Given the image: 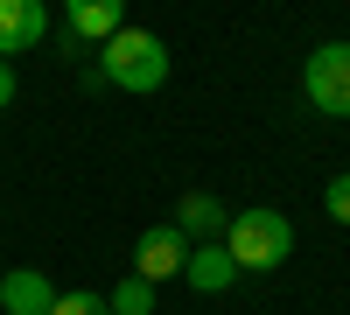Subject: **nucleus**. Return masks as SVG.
I'll return each mask as SVG.
<instances>
[{"instance_id": "nucleus-1", "label": "nucleus", "mask_w": 350, "mask_h": 315, "mask_svg": "<svg viewBox=\"0 0 350 315\" xmlns=\"http://www.w3.org/2000/svg\"><path fill=\"white\" fill-rule=\"evenodd\" d=\"M224 252L239 260V273H267V266H280L287 252H295V224H287L280 210H239L224 224Z\"/></svg>"}, {"instance_id": "nucleus-2", "label": "nucleus", "mask_w": 350, "mask_h": 315, "mask_svg": "<svg viewBox=\"0 0 350 315\" xmlns=\"http://www.w3.org/2000/svg\"><path fill=\"white\" fill-rule=\"evenodd\" d=\"M105 77L120 84V92H161L168 84V49L161 36H148V28H120V36H105Z\"/></svg>"}, {"instance_id": "nucleus-3", "label": "nucleus", "mask_w": 350, "mask_h": 315, "mask_svg": "<svg viewBox=\"0 0 350 315\" xmlns=\"http://www.w3.org/2000/svg\"><path fill=\"white\" fill-rule=\"evenodd\" d=\"M301 92L315 112H329V120H350V42H323L301 64Z\"/></svg>"}, {"instance_id": "nucleus-4", "label": "nucleus", "mask_w": 350, "mask_h": 315, "mask_svg": "<svg viewBox=\"0 0 350 315\" xmlns=\"http://www.w3.org/2000/svg\"><path fill=\"white\" fill-rule=\"evenodd\" d=\"M183 260H189V238L175 232V224H154V232H140V245H133V273L148 280V288L175 280V273H183Z\"/></svg>"}, {"instance_id": "nucleus-5", "label": "nucleus", "mask_w": 350, "mask_h": 315, "mask_svg": "<svg viewBox=\"0 0 350 315\" xmlns=\"http://www.w3.org/2000/svg\"><path fill=\"white\" fill-rule=\"evenodd\" d=\"M42 36H49V8L42 0H0V56L36 49Z\"/></svg>"}, {"instance_id": "nucleus-6", "label": "nucleus", "mask_w": 350, "mask_h": 315, "mask_svg": "<svg viewBox=\"0 0 350 315\" xmlns=\"http://www.w3.org/2000/svg\"><path fill=\"white\" fill-rule=\"evenodd\" d=\"M183 280L196 295H224L231 280H239V260L224 252V238H211V245H189V260H183Z\"/></svg>"}, {"instance_id": "nucleus-7", "label": "nucleus", "mask_w": 350, "mask_h": 315, "mask_svg": "<svg viewBox=\"0 0 350 315\" xmlns=\"http://www.w3.org/2000/svg\"><path fill=\"white\" fill-rule=\"evenodd\" d=\"M64 21L77 42H105L126 28V0H64Z\"/></svg>"}, {"instance_id": "nucleus-8", "label": "nucleus", "mask_w": 350, "mask_h": 315, "mask_svg": "<svg viewBox=\"0 0 350 315\" xmlns=\"http://www.w3.org/2000/svg\"><path fill=\"white\" fill-rule=\"evenodd\" d=\"M0 308H8V315H49L56 308V288L36 266H14V273H0Z\"/></svg>"}, {"instance_id": "nucleus-9", "label": "nucleus", "mask_w": 350, "mask_h": 315, "mask_svg": "<svg viewBox=\"0 0 350 315\" xmlns=\"http://www.w3.org/2000/svg\"><path fill=\"white\" fill-rule=\"evenodd\" d=\"M183 238H224V210H217V196H203V189H189L183 196V224H175Z\"/></svg>"}, {"instance_id": "nucleus-10", "label": "nucleus", "mask_w": 350, "mask_h": 315, "mask_svg": "<svg viewBox=\"0 0 350 315\" xmlns=\"http://www.w3.org/2000/svg\"><path fill=\"white\" fill-rule=\"evenodd\" d=\"M112 315H154V288H148V280H120V288H112Z\"/></svg>"}, {"instance_id": "nucleus-11", "label": "nucleus", "mask_w": 350, "mask_h": 315, "mask_svg": "<svg viewBox=\"0 0 350 315\" xmlns=\"http://www.w3.org/2000/svg\"><path fill=\"white\" fill-rule=\"evenodd\" d=\"M49 315H112V301H105V295H84V288H77V295H56V308H49Z\"/></svg>"}, {"instance_id": "nucleus-12", "label": "nucleus", "mask_w": 350, "mask_h": 315, "mask_svg": "<svg viewBox=\"0 0 350 315\" xmlns=\"http://www.w3.org/2000/svg\"><path fill=\"white\" fill-rule=\"evenodd\" d=\"M323 210H329L336 224H350V176H329V189H323Z\"/></svg>"}, {"instance_id": "nucleus-13", "label": "nucleus", "mask_w": 350, "mask_h": 315, "mask_svg": "<svg viewBox=\"0 0 350 315\" xmlns=\"http://www.w3.org/2000/svg\"><path fill=\"white\" fill-rule=\"evenodd\" d=\"M14 105V70H8V56H0V112Z\"/></svg>"}]
</instances>
